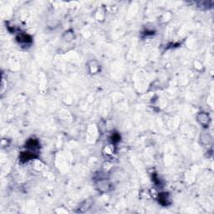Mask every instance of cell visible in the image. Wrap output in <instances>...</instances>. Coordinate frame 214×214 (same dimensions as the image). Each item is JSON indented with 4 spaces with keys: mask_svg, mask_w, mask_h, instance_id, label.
Returning <instances> with one entry per match:
<instances>
[{
    "mask_svg": "<svg viewBox=\"0 0 214 214\" xmlns=\"http://www.w3.org/2000/svg\"><path fill=\"white\" fill-rule=\"evenodd\" d=\"M197 120L199 121V123L202 125V126H206L208 125L209 122V118L208 115L205 113H200L197 116Z\"/></svg>",
    "mask_w": 214,
    "mask_h": 214,
    "instance_id": "1",
    "label": "cell"
},
{
    "mask_svg": "<svg viewBox=\"0 0 214 214\" xmlns=\"http://www.w3.org/2000/svg\"><path fill=\"white\" fill-rule=\"evenodd\" d=\"M17 40L20 44H28L31 42V37L27 34H20L17 37Z\"/></svg>",
    "mask_w": 214,
    "mask_h": 214,
    "instance_id": "2",
    "label": "cell"
},
{
    "mask_svg": "<svg viewBox=\"0 0 214 214\" xmlns=\"http://www.w3.org/2000/svg\"><path fill=\"white\" fill-rule=\"evenodd\" d=\"M159 201L162 205H168V201H169L168 193H160V195H159Z\"/></svg>",
    "mask_w": 214,
    "mask_h": 214,
    "instance_id": "3",
    "label": "cell"
},
{
    "mask_svg": "<svg viewBox=\"0 0 214 214\" xmlns=\"http://www.w3.org/2000/svg\"><path fill=\"white\" fill-rule=\"evenodd\" d=\"M32 153L30 152H23L22 154H21V159H22V161H27V160H29L30 158L33 157V156L31 155Z\"/></svg>",
    "mask_w": 214,
    "mask_h": 214,
    "instance_id": "4",
    "label": "cell"
}]
</instances>
